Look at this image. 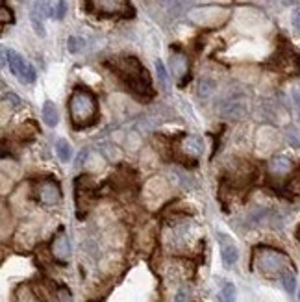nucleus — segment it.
<instances>
[{
	"label": "nucleus",
	"mask_w": 300,
	"mask_h": 302,
	"mask_svg": "<svg viewBox=\"0 0 300 302\" xmlns=\"http://www.w3.org/2000/svg\"><path fill=\"white\" fill-rule=\"evenodd\" d=\"M69 117L76 130L95 124L99 117V102L87 87H76L69 98Z\"/></svg>",
	"instance_id": "1"
},
{
	"label": "nucleus",
	"mask_w": 300,
	"mask_h": 302,
	"mask_svg": "<svg viewBox=\"0 0 300 302\" xmlns=\"http://www.w3.org/2000/svg\"><path fill=\"white\" fill-rule=\"evenodd\" d=\"M113 71L135 95H139V97H152L150 76L146 73V69L139 63L137 58L128 56V58L117 60L113 63Z\"/></svg>",
	"instance_id": "2"
},
{
	"label": "nucleus",
	"mask_w": 300,
	"mask_h": 302,
	"mask_svg": "<svg viewBox=\"0 0 300 302\" xmlns=\"http://www.w3.org/2000/svg\"><path fill=\"white\" fill-rule=\"evenodd\" d=\"M254 264L256 269L267 278H276L282 276L285 271L291 269V260L289 256L278 249L270 247H258L254 250Z\"/></svg>",
	"instance_id": "3"
},
{
	"label": "nucleus",
	"mask_w": 300,
	"mask_h": 302,
	"mask_svg": "<svg viewBox=\"0 0 300 302\" xmlns=\"http://www.w3.org/2000/svg\"><path fill=\"white\" fill-rule=\"evenodd\" d=\"M89 13L99 17H132L133 8L130 0H85Z\"/></svg>",
	"instance_id": "4"
},
{
	"label": "nucleus",
	"mask_w": 300,
	"mask_h": 302,
	"mask_svg": "<svg viewBox=\"0 0 300 302\" xmlns=\"http://www.w3.org/2000/svg\"><path fill=\"white\" fill-rule=\"evenodd\" d=\"M4 61L8 63L9 71L19 78L23 80L24 83H32L35 82V69L32 67L28 61H24V58L19 52L11 50V48H4Z\"/></svg>",
	"instance_id": "5"
},
{
	"label": "nucleus",
	"mask_w": 300,
	"mask_h": 302,
	"mask_svg": "<svg viewBox=\"0 0 300 302\" xmlns=\"http://www.w3.org/2000/svg\"><path fill=\"white\" fill-rule=\"evenodd\" d=\"M219 112L224 117H232V119H241L245 117L248 108H246V100L245 95L241 93H235L232 97H224L221 102H219Z\"/></svg>",
	"instance_id": "6"
},
{
	"label": "nucleus",
	"mask_w": 300,
	"mask_h": 302,
	"mask_svg": "<svg viewBox=\"0 0 300 302\" xmlns=\"http://www.w3.org/2000/svg\"><path fill=\"white\" fill-rule=\"evenodd\" d=\"M37 198L41 204L56 206L62 200V188L60 184L52 178H45L37 184Z\"/></svg>",
	"instance_id": "7"
},
{
	"label": "nucleus",
	"mask_w": 300,
	"mask_h": 302,
	"mask_svg": "<svg viewBox=\"0 0 300 302\" xmlns=\"http://www.w3.org/2000/svg\"><path fill=\"white\" fill-rule=\"evenodd\" d=\"M217 241L221 245V258H223L224 267L230 269V267H233V265L237 264V260H239L237 245H235V241L232 239L230 235L223 234V232L217 234Z\"/></svg>",
	"instance_id": "8"
},
{
	"label": "nucleus",
	"mask_w": 300,
	"mask_h": 302,
	"mask_svg": "<svg viewBox=\"0 0 300 302\" xmlns=\"http://www.w3.org/2000/svg\"><path fill=\"white\" fill-rule=\"evenodd\" d=\"M50 252H52L54 260H58L60 264H65L70 258V243L67 234H65V230H60L54 235V239L50 243Z\"/></svg>",
	"instance_id": "9"
},
{
	"label": "nucleus",
	"mask_w": 300,
	"mask_h": 302,
	"mask_svg": "<svg viewBox=\"0 0 300 302\" xmlns=\"http://www.w3.org/2000/svg\"><path fill=\"white\" fill-rule=\"evenodd\" d=\"M291 169L293 163L287 156H272L269 161V173L274 176H285Z\"/></svg>",
	"instance_id": "10"
},
{
	"label": "nucleus",
	"mask_w": 300,
	"mask_h": 302,
	"mask_svg": "<svg viewBox=\"0 0 300 302\" xmlns=\"http://www.w3.org/2000/svg\"><path fill=\"white\" fill-rule=\"evenodd\" d=\"M182 151L184 154L191 156V158H200L202 156V151H204V143L199 136H187L182 141Z\"/></svg>",
	"instance_id": "11"
},
{
	"label": "nucleus",
	"mask_w": 300,
	"mask_h": 302,
	"mask_svg": "<svg viewBox=\"0 0 300 302\" xmlns=\"http://www.w3.org/2000/svg\"><path fill=\"white\" fill-rule=\"evenodd\" d=\"M50 15H54V9H52V0H35V2H33L30 17L45 21V19H48Z\"/></svg>",
	"instance_id": "12"
},
{
	"label": "nucleus",
	"mask_w": 300,
	"mask_h": 302,
	"mask_svg": "<svg viewBox=\"0 0 300 302\" xmlns=\"http://www.w3.org/2000/svg\"><path fill=\"white\" fill-rule=\"evenodd\" d=\"M41 117L45 121L46 126H56L58 121H60V115H58V108L52 100H46L43 104V112H41Z\"/></svg>",
	"instance_id": "13"
},
{
	"label": "nucleus",
	"mask_w": 300,
	"mask_h": 302,
	"mask_svg": "<svg viewBox=\"0 0 300 302\" xmlns=\"http://www.w3.org/2000/svg\"><path fill=\"white\" fill-rule=\"evenodd\" d=\"M170 65H172V75L176 78H182V76L187 73V60L182 54H172L170 56Z\"/></svg>",
	"instance_id": "14"
},
{
	"label": "nucleus",
	"mask_w": 300,
	"mask_h": 302,
	"mask_svg": "<svg viewBox=\"0 0 300 302\" xmlns=\"http://www.w3.org/2000/svg\"><path fill=\"white\" fill-rule=\"evenodd\" d=\"M217 89V82L211 80V78H200L199 87H197V93H199L200 98H209Z\"/></svg>",
	"instance_id": "15"
},
{
	"label": "nucleus",
	"mask_w": 300,
	"mask_h": 302,
	"mask_svg": "<svg viewBox=\"0 0 300 302\" xmlns=\"http://www.w3.org/2000/svg\"><path fill=\"white\" fill-rule=\"evenodd\" d=\"M56 152H58V158L62 159L63 163L70 161V158H72V149H70L69 141H65V139H60L56 143Z\"/></svg>",
	"instance_id": "16"
},
{
	"label": "nucleus",
	"mask_w": 300,
	"mask_h": 302,
	"mask_svg": "<svg viewBox=\"0 0 300 302\" xmlns=\"http://www.w3.org/2000/svg\"><path fill=\"white\" fill-rule=\"evenodd\" d=\"M280 280H282V286H284V289L287 291V293H295V289H297V276H295V272L289 269V271H285L282 276H280Z\"/></svg>",
	"instance_id": "17"
},
{
	"label": "nucleus",
	"mask_w": 300,
	"mask_h": 302,
	"mask_svg": "<svg viewBox=\"0 0 300 302\" xmlns=\"http://www.w3.org/2000/svg\"><path fill=\"white\" fill-rule=\"evenodd\" d=\"M219 302H235V286L232 282H226L219 293Z\"/></svg>",
	"instance_id": "18"
},
{
	"label": "nucleus",
	"mask_w": 300,
	"mask_h": 302,
	"mask_svg": "<svg viewBox=\"0 0 300 302\" xmlns=\"http://www.w3.org/2000/svg\"><path fill=\"white\" fill-rule=\"evenodd\" d=\"M84 48H85V39H84V38H78V36H70V38L67 39V50H69L70 54L82 52Z\"/></svg>",
	"instance_id": "19"
},
{
	"label": "nucleus",
	"mask_w": 300,
	"mask_h": 302,
	"mask_svg": "<svg viewBox=\"0 0 300 302\" xmlns=\"http://www.w3.org/2000/svg\"><path fill=\"white\" fill-rule=\"evenodd\" d=\"M287 191L289 193H293V195H300V167L293 173V176H291V180L287 182Z\"/></svg>",
	"instance_id": "20"
},
{
	"label": "nucleus",
	"mask_w": 300,
	"mask_h": 302,
	"mask_svg": "<svg viewBox=\"0 0 300 302\" xmlns=\"http://www.w3.org/2000/svg\"><path fill=\"white\" fill-rule=\"evenodd\" d=\"M285 136H287V139L291 141V145L300 147V128H297V126H289V128L285 130Z\"/></svg>",
	"instance_id": "21"
},
{
	"label": "nucleus",
	"mask_w": 300,
	"mask_h": 302,
	"mask_svg": "<svg viewBox=\"0 0 300 302\" xmlns=\"http://www.w3.org/2000/svg\"><path fill=\"white\" fill-rule=\"evenodd\" d=\"M156 73H158V80L163 87L167 85V71H165V65H163L162 60H156Z\"/></svg>",
	"instance_id": "22"
},
{
	"label": "nucleus",
	"mask_w": 300,
	"mask_h": 302,
	"mask_svg": "<svg viewBox=\"0 0 300 302\" xmlns=\"http://www.w3.org/2000/svg\"><path fill=\"white\" fill-rule=\"evenodd\" d=\"M56 302H70V291L65 286L56 289Z\"/></svg>",
	"instance_id": "23"
},
{
	"label": "nucleus",
	"mask_w": 300,
	"mask_h": 302,
	"mask_svg": "<svg viewBox=\"0 0 300 302\" xmlns=\"http://www.w3.org/2000/svg\"><path fill=\"white\" fill-rule=\"evenodd\" d=\"M30 21H32L33 30H35V34H37L39 38H45L46 30H45V26H43V21H41V19H33V17H30Z\"/></svg>",
	"instance_id": "24"
},
{
	"label": "nucleus",
	"mask_w": 300,
	"mask_h": 302,
	"mask_svg": "<svg viewBox=\"0 0 300 302\" xmlns=\"http://www.w3.org/2000/svg\"><path fill=\"white\" fill-rule=\"evenodd\" d=\"M0 21H2L4 26H6V24H13V13H11L6 6H2V9H0Z\"/></svg>",
	"instance_id": "25"
},
{
	"label": "nucleus",
	"mask_w": 300,
	"mask_h": 302,
	"mask_svg": "<svg viewBox=\"0 0 300 302\" xmlns=\"http://www.w3.org/2000/svg\"><path fill=\"white\" fill-rule=\"evenodd\" d=\"M65 13H67V2L65 0H58V6L54 9V17L62 21L63 17H65Z\"/></svg>",
	"instance_id": "26"
},
{
	"label": "nucleus",
	"mask_w": 300,
	"mask_h": 302,
	"mask_svg": "<svg viewBox=\"0 0 300 302\" xmlns=\"http://www.w3.org/2000/svg\"><path fill=\"white\" fill-rule=\"evenodd\" d=\"M174 302H191V291L182 287L176 293V297H174Z\"/></svg>",
	"instance_id": "27"
},
{
	"label": "nucleus",
	"mask_w": 300,
	"mask_h": 302,
	"mask_svg": "<svg viewBox=\"0 0 300 302\" xmlns=\"http://www.w3.org/2000/svg\"><path fill=\"white\" fill-rule=\"evenodd\" d=\"M291 23L295 26V30L300 34V8H295L291 13Z\"/></svg>",
	"instance_id": "28"
},
{
	"label": "nucleus",
	"mask_w": 300,
	"mask_h": 302,
	"mask_svg": "<svg viewBox=\"0 0 300 302\" xmlns=\"http://www.w3.org/2000/svg\"><path fill=\"white\" fill-rule=\"evenodd\" d=\"M87 156H89V151L87 149H84V151H80V154H78V159H76V167H82L87 161Z\"/></svg>",
	"instance_id": "29"
},
{
	"label": "nucleus",
	"mask_w": 300,
	"mask_h": 302,
	"mask_svg": "<svg viewBox=\"0 0 300 302\" xmlns=\"http://www.w3.org/2000/svg\"><path fill=\"white\" fill-rule=\"evenodd\" d=\"M4 100H11L13 106H21V100H19V97L13 95V93H6V95H4Z\"/></svg>",
	"instance_id": "30"
},
{
	"label": "nucleus",
	"mask_w": 300,
	"mask_h": 302,
	"mask_svg": "<svg viewBox=\"0 0 300 302\" xmlns=\"http://www.w3.org/2000/svg\"><path fill=\"white\" fill-rule=\"evenodd\" d=\"M293 100H295V106H297V110H299L300 113V89H297L293 93Z\"/></svg>",
	"instance_id": "31"
},
{
	"label": "nucleus",
	"mask_w": 300,
	"mask_h": 302,
	"mask_svg": "<svg viewBox=\"0 0 300 302\" xmlns=\"http://www.w3.org/2000/svg\"><path fill=\"white\" fill-rule=\"evenodd\" d=\"M299 241H300V228H299Z\"/></svg>",
	"instance_id": "32"
},
{
	"label": "nucleus",
	"mask_w": 300,
	"mask_h": 302,
	"mask_svg": "<svg viewBox=\"0 0 300 302\" xmlns=\"http://www.w3.org/2000/svg\"><path fill=\"white\" fill-rule=\"evenodd\" d=\"M299 301H300V289H299Z\"/></svg>",
	"instance_id": "33"
}]
</instances>
